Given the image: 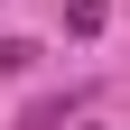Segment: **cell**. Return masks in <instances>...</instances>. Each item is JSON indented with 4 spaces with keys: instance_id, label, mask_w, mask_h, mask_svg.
Listing matches in <instances>:
<instances>
[{
    "instance_id": "6da1fadb",
    "label": "cell",
    "mask_w": 130,
    "mask_h": 130,
    "mask_svg": "<svg viewBox=\"0 0 130 130\" xmlns=\"http://www.w3.org/2000/svg\"><path fill=\"white\" fill-rule=\"evenodd\" d=\"M74 111H93V84H65V93H37V102L19 111V130H65Z\"/></svg>"
},
{
    "instance_id": "7a4b0ae2",
    "label": "cell",
    "mask_w": 130,
    "mask_h": 130,
    "mask_svg": "<svg viewBox=\"0 0 130 130\" xmlns=\"http://www.w3.org/2000/svg\"><path fill=\"white\" fill-rule=\"evenodd\" d=\"M102 19H111V0H65V28L74 37H102Z\"/></svg>"
},
{
    "instance_id": "3957f363",
    "label": "cell",
    "mask_w": 130,
    "mask_h": 130,
    "mask_svg": "<svg viewBox=\"0 0 130 130\" xmlns=\"http://www.w3.org/2000/svg\"><path fill=\"white\" fill-rule=\"evenodd\" d=\"M28 65H37V46L28 37H0V74H28Z\"/></svg>"
}]
</instances>
